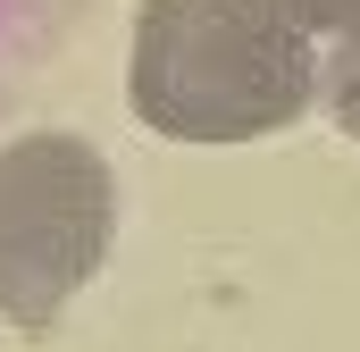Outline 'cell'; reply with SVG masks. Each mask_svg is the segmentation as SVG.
I'll list each match as a JSON object with an SVG mask.
<instances>
[{"label":"cell","mask_w":360,"mask_h":352,"mask_svg":"<svg viewBox=\"0 0 360 352\" xmlns=\"http://www.w3.org/2000/svg\"><path fill=\"white\" fill-rule=\"evenodd\" d=\"M319 92H327V109H335V126L360 143V17L344 25V42L319 59Z\"/></svg>","instance_id":"cell-3"},{"label":"cell","mask_w":360,"mask_h":352,"mask_svg":"<svg viewBox=\"0 0 360 352\" xmlns=\"http://www.w3.org/2000/svg\"><path fill=\"white\" fill-rule=\"evenodd\" d=\"M319 59L269 0H143L126 101L176 143H252L310 109Z\"/></svg>","instance_id":"cell-1"},{"label":"cell","mask_w":360,"mask_h":352,"mask_svg":"<svg viewBox=\"0 0 360 352\" xmlns=\"http://www.w3.org/2000/svg\"><path fill=\"white\" fill-rule=\"evenodd\" d=\"M117 227V176L84 134H25L0 151V310L17 327H51Z\"/></svg>","instance_id":"cell-2"},{"label":"cell","mask_w":360,"mask_h":352,"mask_svg":"<svg viewBox=\"0 0 360 352\" xmlns=\"http://www.w3.org/2000/svg\"><path fill=\"white\" fill-rule=\"evenodd\" d=\"M269 8H276V17H293L302 34H344V25L360 17V0H269Z\"/></svg>","instance_id":"cell-4"}]
</instances>
